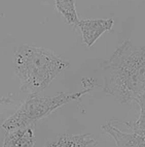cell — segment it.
I'll list each match as a JSON object with an SVG mask.
<instances>
[{"instance_id":"9","label":"cell","mask_w":145,"mask_h":147,"mask_svg":"<svg viewBox=\"0 0 145 147\" xmlns=\"http://www.w3.org/2000/svg\"><path fill=\"white\" fill-rule=\"evenodd\" d=\"M137 102L139 104L140 107V114L137 120L135 122H129V121H126V122L119 121V122L128 126L133 133L145 136V92L138 98Z\"/></svg>"},{"instance_id":"3","label":"cell","mask_w":145,"mask_h":147,"mask_svg":"<svg viewBox=\"0 0 145 147\" xmlns=\"http://www.w3.org/2000/svg\"><path fill=\"white\" fill-rule=\"evenodd\" d=\"M90 89L91 88H84L75 93L61 92L53 97L39 96L38 93L29 94L26 100L17 109L16 112L3 121L0 126L7 131L34 125L38 120L49 116L58 108L73 100H79L81 96L90 91Z\"/></svg>"},{"instance_id":"6","label":"cell","mask_w":145,"mask_h":147,"mask_svg":"<svg viewBox=\"0 0 145 147\" xmlns=\"http://www.w3.org/2000/svg\"><path fill=\"white\" fill-rule=\"evenodd\" d=\"M35 124L5 131L2 147H34Z\"/></svg>"},{"instance_id":"5","label":"cell","mask_w":145,"mask_h":147,"mask_svg":"<svg viewBox=\"0 0 145 147\" xmlns=\"http://www.w3.org/2000/svg\"><path fill=\"white\" fill-rule=\"evenodd\" d=\"M102 129L111 136L119 147H145V136L122 131L114 123L113 119L104 124Z\"/></svg>"},{"instance_id":"7","label":"cell","mask_w":145,"mask_h":147,"mask_svg":"<svg viewBox=\"0 0 145 147\" xmlns=\"http://www.w3.org/2000/svg\"><path fill=\"white\" fill-rule=\"evenodd\" d=\"M96 144L97 140L91 134H64L44 147H92Z\"/></svg>"},{"instance_id":"10","label":"cell","mask_w":145,"mask_h":147,"mask_svg":"<svg viewBox=\"0 0 145 147\" xmlns=\"http://www.w3.org/2000/svg\"><path fill=\"white\" fill-rule=\"evenodd\" d=\"M3 104H13V100L11 97H1L0 98V105H3Z\"/></svg>"},{"instance_id":"8","label":"cell","mask_w":145,"mask_h":147,"mask_svg":"<svg viewBox=\"0 0 145 147\" xmlns=\"http://www.w3.org/2000/svg\"><path fill=\"white\" fill-rule=\"evenodd\" d=\"M55 2L57 11L62 15L66 23L72 27H77L79 20L74 0H55Z\"/></svg>"},{"instance_id":"1","label":"cell","mask_w":145,"mask_h":147,"mask_svg":"<svg viewBox=\"0 0 145 147\" xmlns=\"http://www.w3.org/2000/svg\"><path fill=\"white\" fill-rule=\"evenodd\" d=\"M101 71L102 89L107 95L120 104L137 102L145 92V48L124 40L102 63Z\"/></svg>"},{"instance_id":"2","label":"cell","mask_w":145,"mask_h":147,"mask_svg":"<svg viewBox=\"0 0 145 147\" xmlns=\"http://www.w3.org/2000/svg\"><path fill=\"white\" fill-rule=\"evenodd\" d=\"M13 66L21 81V90L33 94L43 91L59 74L69 66V61L44 48L21 45L15 49Z\"/></svg>"},{"instance_id":"4","label":"cell","mask_w":145,"mask_h":147,"mask_svg":"<svg viewBox=\"0 0 145 147\" xmlns=\"http://www.w3.org/2000/svg\"><path fill=\"white\" fill-rule=\"evenodd\" d=\"M113 23L112 19H88L79 21L77 27L81 32L84 45L90 48L102 34L111 30Z\"/></svg>"}]
</instances>
